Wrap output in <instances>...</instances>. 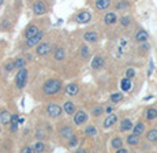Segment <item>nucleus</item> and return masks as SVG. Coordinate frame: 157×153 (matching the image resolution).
Masks as SVG:
<instances>
[{"label": "nucleus", "instance_id": "nucleus-1", "mask_svg": "<svg viewBox=\"0 0 157 153\" xmlns=\"http://www.w3.org/2000/svg\"><path fill=\"white\" fill-rule=\"evenodd\" d=\"M62 86H63L62 81L52 78V79H48L47 82L43 85V92L47 96H55L62 90Z\"/></svg>", "mask_w": 157, "mask_h": 153}, {"label": "nucleus", "instance_id": "nucleus-2", "mask_svg": "<svg viewBox=\"0 0 157 153\" xmlns=\"http://www.w3.org/2000/svg\"><path fill=\"white\" fill-rule=\"evenodd\" d=\"M28 75H29V71L28 68H19L18 70V74L15 77V85H17L18 89H23L26 86V82H28Z\"/></svg>", "mask_w": 157, "mask_h": 153}, {"label": "nucleus", "instance_id": "nucleus-3", "mask_svg": "<svg viewBox=\"0 0 157 153\" xmlns=\"http://www.w3.org/2000/svg\"><path fill=\"white\" fill-rule=\"evenodd\" d=\"M53 49V45L48 41H41L37 47H36V53L37 56H47L48 53H51Z\"/></svg>", "mask_w": 157, "mask_h": 153}, {"label": "nucleus", "instance_id": "nucleus-4", "mask_svg": "<svg viewBox=\"0 0 157 153\" xmlns=\"http://www.w3.org/2000/svg\"><path fill=\"white\" fill-rule=\"evenodd\" d=\"M63 111H64L63 107H60L59 104H56V103L48 104L47 105V113H48V116H51V118H59V116H62Z\"/></svg>", "mask_w": 157, "mask_h": 153}, {"label": "nucleus", "instance_id": "nucleus-5", "mask_svg": "<svg viewBox=\"0 0 157 153\" xmlns=\"http://www.w3.org/2000/svg\"><path fill=\"white\" fill-rule=\"evenodd\" d=\"M44 36H45V32L44 30H40L36 36H33V37H30V38H26V47L36 48L38 44L41 43V41H43Z\"/></svg>", "mask_w": 157, "mask_h": 153}, {"label": "nucleus", "instance_id": "nucleus-6", "mask_svg": "<svg viewBox=\"0 0 157 153\" xmlns=\"http://www.w3.org/2000/svg\"><path fill=\"white\" fill-rule=\"evenodd\" d=\"M74 124L77 126H82L85 124V123L87 122V113L85 112V111H77V112L74 113Z\"/></svg>", "mask_w": 157, "mask_h": 153}, {"label": "nucleus", "instance_id": "nucleus-7", "mask_svg": "<svg viewBox=\"0 0 157 153\" xmlns=\"http://www.w3.org/2000/svg\"><path fill=\"white\" fill-rule=\"evenodd\" d=\"M45 13H47V4H45L44 2L38 0L37 3L33 4V14H34V15L40 17V15H44Z\"/></svg>", "mask_w": 157, "mask_h": 153}, {"label": "nucleus", "instance_id": "nucleus-8", "mask_svg": "<svg viewBox=\"0 0 157 153\" xmlns=\"http://www.w3.org/2000/svg\"><path fill=\"white\" fill-rule=\"evenodd\" d=\"M59 136L62 138H66V140H68L71 136H74V128H72V126H70V124L62 126L59 130Z\"/></svg>", "mask_w": 157, "mask_h": 153}, {"label": "nucleus", "instance_id": "nucleus-9", "mask_svg": "<svg viewBox=\"0 0 157 153\" xmlns=\"http://www.w3.org/2000/svg\"><path fill=\"white\" fill-rule=\"evenodd\" d=\"M90 19H92V14H90L89 11H86V10L81 11V13L75 17V21H77L78 23H87Z\"/></svg>", "mask_w": 157, "mask_h": 153}, {"label": "nucleus", "instance_id": "nucleus-10", "mask_svg": "<svg viewBox=\"0 0 157 153\" xmlns=\"http://www.w3.org/2000/svg\"><path fill=\"white\" fill-rule=\"evenodd\" d=\"M116 122H117V115H115V113H108L107 119L104 120L102 126H104L105 128H109V127H112Z\"/></svg>", "mask_w": 157, "mask_h": 153}, {"label": "nucleus", "instance_id": "nucleus-11", "mask_svg": "<svg viewBox=\"0 0 157 153\" xmlns=\"http://www.w3.org/2000/svg\"><path fill=\"white\" fill-rule=\"evenodd\" d=\"M132 127H134V124H132L131 119L126 118V119H123V120L120 122V127H119V130H120V131H123V133H126V131H128V130H132Z\"/></svg>", "mask_w": 157, "mask_h": 153}, {"label": "nucleus", "instance_id": "nucleus-12", "mask_svg": "<svg viewBox=\"0 0 157 153\" xmlns=\"http://www.w3.org/2000/svg\"><path fill=\"white\" fill-rule=\"evenodd\" d=\"M105 64V60L102 56H94L92 60V68H94V70H100L101 67H104Z\"/></svg>", "mask_w": 157, "mask_h": 153}, {"label": "nucleus", "instance_id": "nucleus-13", "mask_svg": "<svg viewBox=\"0 0 157 153\" xmlns=\"http://www.w3.org/2000/svg\"><path fill=\"white\" fill-rule=\"evenodd\" d=\"M83 40L86 41V43H96V41L98 40V33L97 32H86L85 34H83Z\"/></svg>", "mask_w": 157, "mask_h": 153}, {"label": "nucleus", "instance_id": "nucleus-14", "mask_svg": "<svg viewBox=\"0 0 157 153\" xmlns=\"http://www.w3.org/2000/svg\"><path fill=\"white\" fill-rule=\"evenodd\" d=\"M63 109H64V112L67 113V115H74V113L77 112V107H75V104L72 103V101H66V103L63 104Z\"/></svg>", "mask_w": 157, "mask_h": 153}, {"label": "nucleus", "instance_id": "nucleus-15", "mask_svg": "<svg viewBox=\"0 0 157 153\" xmlns=\"http://www.w3.org/2000/svg\"><path fill=\"white\" fill-rule=\"evenodd\" d=\"M111 0H97L96 2V10L98 11H104V10H108L111 7Z\"/></svg>", "mask_w": 157, "mask_h": 153}, {"label": "nucleus", "instance_id": "nucleus-16", "mask_svg": "<svg viewBox=\"0 0 157 153\" xmlns=\"http://www.w3.org/2000/svg\"><path fill=\"white\" fill-rule=\"evenodd\" d=\"M78 92H79V86H78L77 83H68V85L66 86V93H67L68 96H71V97L77 96Z\"/></svg>", "mask_w": 157, "mask_h": 153}, {"label": "nucleus", "instance_id": "nucleus-17", "mask_svg": "<svg viewBox=\"0 0 157 153\" xmlns=\"http://www.w3.org/2000/svg\"><path fill=\"white\" fill-rule=\"evenodd\" d=\"M64 58H66V49L64 48H56V49L53 51V59H55L56 62L64 60Z\"/></svg>", "mask_w": 157, "mask_h": 153}, {"label": "nucleus", "instance_id": "nucleus-18", "mask_svg": "<svg viewBox=\"0 0 157 153\" xmlns=\"http://www.w3.org/2000/svg\"><path fill=\"white\" fill-rule=\"evenodd\" d=\"M147 38H149V34H147L146 30H138L137 34H135V41H137V43H140V44L146 43Z\"/></svg>", "mask_w": 157, "mask_h": 153}, {"label": "nucleus", "instance_id": "nucleus-19", "mask_svg": "<svg viewBox=\"0 0 157 153\" xmlns=\"http://www.w3.org/2000/svg\"><path fill=\"white\" fill-rule=\"evenodd\" d=\"M11 122V113L7 109L0 111V123L2 124H10Z\"/></svg>", "mask_w": 157, "mask_h": 153}, {"label": "nucleus", "instance_id": "nucleus-20", "mask_svg": "<svg viewBox=\"0 0 157 153\" xmlns=\"http://www.w3.org/2000/svg\"><path fill=\"white\" fill-rule=\"evenodd\" d=\"M117 22V17L115 13H107L104 15V23L105 25H115Z\"/></svg>", "mask_w": 157, "mask_h": 153}, {"label": "nucleus", "instance_id": "nucleus-21", "mask_svg": "<svg viewBox=\"0 0 157 153\" xmlns=\"http://www.w3.org/2000/svg\"><path fill=\"white\" fill-rule=\"evenodd\" d=\"M38 32H40V29H38L37 25H30V26L26 28V30H25V37L30 38V37H33V36L37 34Z\"/></svg>", "mask_w": 157, "mask_h": 153}, {"label": "nucleus", "instance_id": "nucleus-22", "mask_svg": "<svg viewBox=\"0 0 157 153\" xmlns=\"http://www.w3.org/2000/svg\"><path fill=\"white\" fill-rule=\"evenodd\" d=\"M126 142H127L130 146H137L138 143H140V136L135 133L130 134V136H127V138H126Z\"/></svg>", "mask_w": 157, "mask_h": 153}, {"label": "nucleus", "instance_id": "nucleus-23", "mask_svg": "<svg viewBox=\"0 0 157 153\" xmlns=\"http://www.w3.org/2000/svg\"><path fill=\"white\" fill-rule=\"evenodd\" d=\"M33 148H34V152L41 153V152H45L47 146H45V143L43 142V140H38V141H36V142L33 143Z\"/></svg>", "mask_w": 157, "mask_h": 153}, {"label": "nucleus", "instance_id": "nucleus-24", "mask_svg": "<svg viewBox=\"0 0 157 153\" xmlns=\"http://www.w3.org/2000/svg\"><path fill=\"white\" fill-rule=\"evenodd\" d=\"M146 140L149 141V142H153V143L157 142V130L156 128H152V130L147 131L146 133Z\"/></svg>", "mask_w": 157, "mask_h": 153}, {"label": "nucleus", "instance_id": "nucleus-25", "mask_svg": "<svg viewBox=\"0 0 157 153\" xmlns=\"http://www.w3.org/2000/svg\"><path fill=\"white\" fill-rule=\"evenodd\" d=\"M120 86H122V90H124V92H128L130 89H131V79L130 78H123L122 81H120Z\"/></svg>", "mask_w": 157, "mask_h": 153}, {"label": "nucleus", "instance_id": "nucleus-26", "mask_svg": "<svg viewBox=\"0 0 157 153\" xmlns=\"http://www.w3.org/2000/svg\"><path fill=\"white\" fill-rule=\"evenodd\" d=\"M132 133L138 134V136H142L145 133V124L142 122H138L137 124H134V127H132Z\"/></svg>", "mask_w": 157, "mask_h": 153}, {"label": "nucleus", "instance_id": "nucleus-27", "mask_svg": "<svg viewBox=\"0 0 157 153\" xmlns=\"http://www.w3.org/2000/svg\"><path fill=\"white\" fill-rule=\"evenodd\" d=\"M83 134L87 137H94V136H97V128L94 126H87L85 130H83Z\"/></svg>", "mask_w": 157, "mask_h": 153}, {"label": "nucleus", "instance_id": "nucleus-28", "mask_svg": "<svg viewBox=\"0 0 157 153\" xmlns=\"http://www.w3.org/2000/svg\"><path fill=\"white\" fill-rule=\"evenodd\" d=\"M111 146L116 151V149H119V148H122L123 146V141H122V138H119V137H115L112 141H111Z\"/></svg>", "mask_w": 157, "mask_h": 153}, {"label": "nucleus", "instance_id": "nucleus-29", "mask_svg": "<svg viewBox=\"0 0 157 153\" xmlns=\"http://www.w3.org/2000/svg\"><path fill=\"white\" fill-rule=\"evenodd\" d=\"M156 118H157V109L156 108H149L146 111V119L147 120H153Z\"/></svg>", "mask_w": 157, "mask_h": 153}, {"label": "nucleus", "instance_id": "nucleus-30", "mask_svg": "<svg viewBox=\"0 0 157 153\" xmlns=\"http://www.w3.org/2000/svg\"><path fill=\"white\" fill-rule=\"evenodd\" d=\"M78 142H79V140H78V137L74 134V136H71L70 138H68V143H67V145H68V148L72 149V148H75V146L78 145Z\"/></svg>", "mask_w": 157, "mask_h": 153}, {"label": "nucleus", "instance_id": "nucleus-31", "mask_svg": "<svg viewBox=\"0 0 157 153\" xmlns=\"http://www.w3.org/2000/svg\"><path fill=\"white\" fill-rule=\"evenodd\" d=\"M14 63H15V68H23L26 66V59H23V58H18V59H15L14 60Z\"/></svg>", "mask_w": 157, "mask_h": 153}, {"label": "nucleus", "instance_id": "nucleus-32", "mask_svg": "<svg viewBox=\"0 0 157 153\" xmlns=\"http://www.w3.org/2000/svg\"><path fill=\"white\" fill-rule=\"evenodd\" d=\"M79 52H81V58H82V59H87V58H89V48H87L86 45L81 47Z\"/></svg>", "mask_w": 157, "mask_h": 153}, {"label": "nucleus", "instance_id": "nucleus-33", "mask_svg": "<svg viewBox=\"0 0 157 153\" xmlns=\"http://www.w3.org/2000/svg\"><path fill=\"white\" fill-rule=\"evenodd\" d=\"M119 22H120V25L126 28V26H128L130 23H131V17H127V15H126V17H122V18L119 19Z\"/></svg>", "mask_w": 157, "mask_h": 153}, {"label": "nucleus", "instance_id": "nucleus-34", "mask_svg": "<svg viewBox=\"0 0 157 153\" xmlns=\"http://www.w3.org/2000/svg\"><path fill=\"white\" fill-rule=\"evenodd\" d=\"M122 98H123L122 93H113V94H111V101L112 103H119V101H122Z\"/></svg>", "mask_w": 157, "mask_h": 153}, {"label": "nucleus", "instance_id": "nucleus-35", "mask_svg": "<svg viewBox=\"0 0 157 153\" xmlns=\"http://www.w3.org/2000/svg\"><path fill=\"white\" fill-rule=\"evenodd\" d=\"M104 111H105V108H102V107H94L92 109V115L93 116H100Z\"/></svg>", "mask_w": 157, "mask_h": 153}, {"label": "nucleus", "instance_id": "nucleus-36", "mask_svg": "<svg viewBox=\"0 0 157 153\" xmlns=\"http://www.w3.org/2000/svg\"><path fill=\"white\" fill-rule=\"evenodd\" d=\"M128 8V3L127 2H120L115 6V10H127Z\"/></svg>", "mask_w": 157, "mask_h": 153}, {"label": "nucleus", "instance_id": "nucleus-37", "mask_svg": "<svg viewBox=\"0 0 157 153\" xmlns=\"http://www.w3.org/2000/svg\"><path fill=\"white\" fill-rule=\"evenodd\" d=\"M4 67H6V71H8V73H10V71H13L15 68V63L14 62H7Z\"/></svg>", "mask_w": 157, "mask_h": 153}, {"label": "nucleus", "instance_id": "nucleus-38", "mask_svg": "<svg viewBox=\"0 0 157 153\" xmlns=\"http://www.w3.org/2000/svg\"><path fill=\"white\" fill-rule=\"evenodd\" d=\"M36 138H37V140H44V138H45V133L43 130H40V128H38V130H36Z\"/></svg>", "mask_w": 157, "mask_h": 153}, {"label": "nucleus", "instance_id": "nucleus-39", "mask_svg": "<svg viewBox=\"0 0 157 153\" xmlns=\"http://www.w3.org/2000/svg\"><path fill=\"white\" fill-rule=\"evenodd\" d=\"M134 75H135V71H134V68H128V70L126 71V77L130 78V79H131V78H134Z\"/></svg>", "mask_w": 157, "mask_h": 153}, {"label": "nucleus", "instance_id": "nucleus-40", "mask_svg": "<svg viewBox=\"0 0 157 153\" xmlns=\"http://www.w3.org/2000/svg\"><path fill=\"white\" fill-rule=\"evenodd\" d=\"M18 123L19 122H10V128H11L13 133H15V131L18 130Z\"/></svg>", "mask_w": 157, "mask_h": 153}, {"label": "nucleus", "instance_id": "nucleus-41", "mask_svg": "<svg viewBox=\"0 0 157 153\" xmlns=\"http://www.w3.org/2000/svg\"><path fill=\"white\" fill-rule=\"evenodd\" d=\"M22 152L23 153H32V152H34V148H33V145L25 146V148H22Z\"/></svg>", "mask_w": 157, "mask_h": 153}, {"label": "nucleus", "instance_id": "nucleus-42", "mask_svg": "<svg viewBox=\"0 0 157 153\" xmlns=\"http://www.w3.org/2000/svg\"><path fill=\"white\" fill-rule=\"evenodd\" d=\"M116 152H117V153H127L128 151H127V149H124V148H123V146H122V148L116 149Z\"/></svg>", "mask_w": 157, "mask_h": 153}, {"label": "nucleus", "instance_id": "nucleus-43", "mask_svg": "<svg viewBox=\"0 0 157 153\" xmlns=\"http://www.w3.org/2000/svg\"><path fill=\"white\" fill-rule=\"evenodd\" d=\"M112 111H113V108L111 105H108L107 108H105V112H107V113H112Z\"/></svg>", "mask_w": 157, "mask_h": 153}, {"label": "nucleus", "instance_id": "nucleus-44", "mask_svg": "<svg viewBox=\"0 0 157 153\" xmlns=\"http://www.w3.org/2000/svg\"><path fill=\"white\" fill-rule=\"evenodd\" d=\"M3 2H4V0H0V6H2V4H3Z\"/></svg>", "mask_w": 157, "mask_h": 153}]
</instances>
